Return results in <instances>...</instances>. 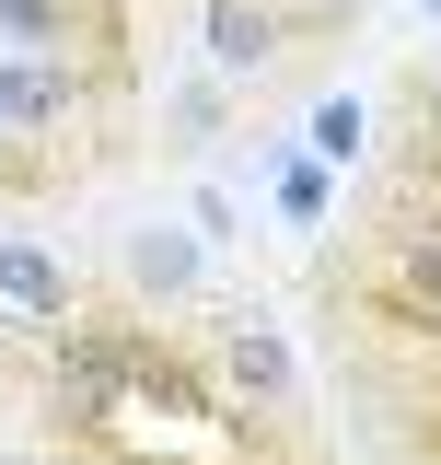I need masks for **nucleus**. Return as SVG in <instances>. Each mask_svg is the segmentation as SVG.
<instances>
[{"instance_id": "f03ea898", "label": "nucleus", "mask_w": 441, "mask_h": 465, "mask_svg": "<svg viewBox=\"0 0 441 465\" xmlns=\"http://www.w3.org/2000/svg\"><path fill=\"white\" fill-rule=\"evenodd\" d=\"M290 47H302V35H290V12H279V0H198V58H210L232 94H256Z\"/></svg>"}, {"instance_id": "f257e3e1", "label": "nucleus", "mask_w": 441, "mask_h": 465, "mask_svg": "<svg viewBox=\"0 0 441 465\" xmlns=\"http://www.w3.org/2000/svg\"><path fill=\"white\" fill-rule=\"evenodd\" d=\"M116 291H128L140 314H198V302H210V232H186V222L116 232Z\"/></svg>"}, {"instance_id": "7ed1b4c3", "label": "nucleus", "mask_w": 441, "mask_h": 465, "mask_svg": "<svg viewBox=\"0 0 441 465\" xmlns=\"http://www.w3.org/2000/svg\"><path fill=\"white\" fill-rule=\"evenodd\" d=\"M0 314H24L35 338H47V326H70V314H82L70 256H58V244H35V232H0Z\"/></svg>"}, {"instance_id": "20e7f679", "label": "nucleus", "mask_w": 441, "mask_h": 465, "mask_svg": "<svg viewBox=\"0 0 441 465\" xmlns=\"http://www.w3.org/2000/svg\"><path fill=\"white\" fill-rule=\"evenodd\" d=\"M256 163H268V198H279V222H290V232H326V222H337V174L314 163L302 140H268Z\"/></svg>"}, {"instance_id": "423d86ee", "label": "nucleus", "mask_w": 441, "mask_h": 465, "mask_svg": "<svg viewBox=\"0 0 441 465\" xmlns=\"http://www.w3.org/2000/svg\"><path fill=\"white\" fill-rule=\"evenodd\" d=\"M279 12H290V35H337V24H360L372 0H279Z\"/></svg>"}, {"instance_id": "0eeeda50", "label": "nucleus", "mask_w": 441, "mask_h": 465, "mask_svg": "<svg viewBox=\"0 0 441 465\" xmlns=\"http://www.w3.org/2000/svg\"><path fill=\"white\" fill-rule=\"evenodd\" d=\"M12 465H93L82 442H47V454H12Z\"/></svg>"}, {"instance_id": "39448f33", "label": "nucleus", "mask_w": 441, "mask_h": 465, "mask_svg": "<svg viewBox=\"0 0 441 465\" xmlns=\"http://www.w3.org/2000/svg\"><path fill=\"white\" fill-rule=\"evenodd\" d=\"M302 152H314L326 174H360L372 152H384V140H372V105H360V94H314V116H302Z\"/></svg>"}]
</instances>
